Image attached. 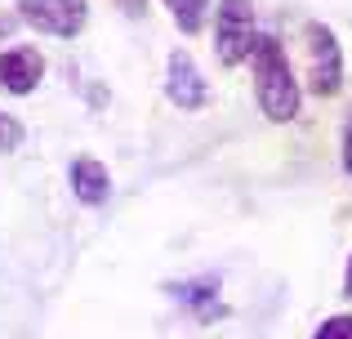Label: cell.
Segmentation results:
<instances>
[{"instance_id":"obj_1","label":"cell","mask_w":352,"mask_h":339,"mask_svg":"<svg viewBox=\"0 0 352 339\" xmlns=\"http://www.w3.org/2000/svg\"><path fill=\"white\" fill-rule=\"evenodd\" d=\"M250 67L258 80V107H263L267 121H294L299 116V80L290 72L281 41L276 36H254V50H250Z\"/></svg>"},{"instance_id":"obj_2","label":"cell","mask_w":352,"mask_h":339,"mask_svg":"<svg viewBox=\"0 0 352 339\" xmlns=\"http://www.w3.org/2000/svg\"><path fill=\"white\" fill-rule=\"evenodd\" d=\"M303 41H308V80L317 98H335L344 89V50H339L335 32L326 23H308L303 27Z\"/></svg>"},{"instance_id":"obj_3","label":"cell","mask_w":352,"mask_h":339,"mask_svg":"<svg viewBox=\"0 0 352 339\" xmlns=\"http://www.w3.org/2000/svg\"><path fill=\"white\" fill-rule=\"evenodd\" d=\"M214 45H219V63L236 67L250 58L254 50V5L250 0H223L214 14Z\"/></svg>"},{"instance_id":"obj_4","label":"cell","mask_w":352,"mask_h":339,"mask_svg":"<svg viewBox=\"0 0 352 339\" xmlns=\"http://www.w3.org/2000/svg\"><path fill=\"white\" fill-rule=\"evenodd\" d=\"M18 18H23L27 27H36V32H45V36L72 41V36H80V27H85L89 5L85 0H18Z\"/></svg>"},{"instance_id":"obj_5","label":"cell","mask_w":352,"mask_h":339,"mask_svg":"<svg viewBox=\"0 0 352 339\" xmlns=\"http://www.w3.org/2000/svg\"><path fill=\"white\" fill-rule=\"evenodd\" d=\"M165 98H170L179 112H201L210 98L206 80H201L197 63H192L188 50H174L170 54V72H165Z\"/></svg>"},{"instance_id":"obj_6","label":"cell","mask_w":352,"mask_h":339,"mask_svg":"<svg viewBox=\"0 0 352 339\" xmlns=\"http://www.w3.org/2000/svg\"><path fill=\"white\" fill-rule=\"evenodd\" d=\"M41 76H45L41 50L18 45V50H5V54H0V85H5L9 94H32V89L41 85Z\"/></svg>"},{"instance_id":"obj_7","label":"cell","mask_w":352,"mask_h":339,"mask_svg":"<svg viewBox=\"0 0 352 339\" xmlns=\"http://www.w3.org/2000/svg\"><path fill=\"white\" fill-rule=\"evenodd\" d=\"M72 192H76L85 206H103V201L112 197V174H107L103 161L76 157L72 161Z\"/></svg>"},{"instance_id":"obj_8","label":"cell","mask_w":352,"mask_h":339,"mask_svg":"<svg viewBox=\"0 0 352 339\" xmlns=\"http://www.w3.org/2000/svg\"><path fill=\"white\" fill-rule=\"evenodd\" d=\"M214 295H219V277H201V281L174 286V299H179V304H192L201 317H214Z\"/></svg>"},{"instance_id":"obj_9","label":"cell","mask_w":352,"mask_h":339,"mask_svg":"<svg viewBox=\"0 0 352 339\" xmlns=\"http://www.w3.org/2000/svg\"><path fill=\"white\" fill-rule=\"evenodd\" d=\"M165 9L174 14V23H179L183 36H197L201 27H206V9L210 0H165Z\"/></svg>"},{"instance_id":"obj_10","label":"cell","mask_w":352,"mask_h":339,"mask_svg":"<svg viewBox=\"0 0 352 339\" xmlns=\"http://www.w3.org/2000/svg\"><path fill=\"white\" fill-rule=\"evenodd\" d=\"M23 139H27L23 121L9 116V112H0V152H18V148H23Z\"/></svg>"},{"instance_id":"obj_11","label":"cell","mask_w":352,"mask_h":339,"mask_svg":"<svg viewBox=\"0 0 352 339\" xmlns=\"http://www.w3.org/2000/svg\"><path fill=\"white\" fill-rule=\"evenodd\" d=\"M317 339H352V313H339V317H326L321 322Z\"/></svg>"},{"instance_id":"obj_12","label":"cell","mask_w":352,"mask_h":339,"mask_svg":"<svg viewBox=\"0 0 352 339\" xmlns=\"http://www.w3.org/2000/svg\"><path fill=\"white\" fill-rule=\"evenodd\" d=\"M143 5H147V0H120V9H125L129 18H138V14H143Z\"/></svg>"},{"instance_id":"obj_13","label":"cell","mask_w":352,"mask_h":339,"mask_svg":"<svg viewBox=\"0 0 352 339\" xmlns=\"http://www.w3.org/2000/svg\"><path fill=\"white\" fill-rule=\"evenodd\" d=\"M344 166L352 174V125H348V134H344Z\"/></svg>"},{"instance_id":"obj_14","label":"cell","mask_w":352,"mask_h":339,"mask_svg":"<svg viewBox=\"0 0 352 339\" xmlns=\"http://www.w3.org/2000/svg\"><path fill=\"white\" fill-rule=\"evenodd\" d=\"M344 295L352 299V259H348V272H344Z\"/></svg>"}]
</instances>
